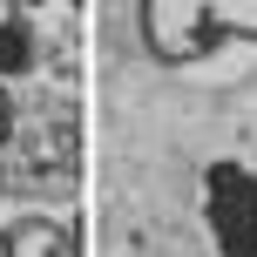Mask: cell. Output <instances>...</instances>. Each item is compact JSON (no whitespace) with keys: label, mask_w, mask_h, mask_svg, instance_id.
Wrapping results in <instances>:
<instances>
[{"label":"cell","mask_w":257,"mask_h":257,"mask_svg":"<svg viewBox=\"0 0 257 257\" xmlns=\"http://www.w3.org/2000/svg\"><path fill=\"white\" fill-rule=\"evenodd\" d=\"M136 14L142 48L169 68L203 61L230 41H257V0H136Z\"/></svg>","instance_id":"1"},{"label":"cell","mask_w":257,"mask_h":257,"mask_svg":"<svg viewBox=\"0 0 257 257\" xmlns=\"http://www.w3.org/2000/svg\"><path fill=\"white\" fill-rule=\"evenodd\" d=\"M210 230H217V250L223 257H257V176L237 163H217L210 169Z\"/></svg>","instance_id":"2"},{"label":"cell","mask_w":257,"mask_h":257,"mask_svg":"<svg viewBox=\"0 0 257 257\" xmlns=\"http://www.w3.org/2000/svg\"><path fill=\"white\" fill-rule=\"evenodd\" d=\"M7 244H14V257H75V237L54 217H21L7 230Z\"/></svg>","instance_id":"3"},{"label":"cell","mask_w":257,"mask_h":257,"mask_svg":"<svg viewBox=\"0 0 257 257\" xmlns=\"http://www.w3.org/2000/svg\"><path fill=\"white\" fill-rule=\"evenodd\" d=\"M7 136H14V95L0 88V149H7Z\"/></svg>","instance_id":"4"},{"label":"cell","mask_w":257,"mask_h":257,"mask_svg":"<svg viewBox=\"0 0 257 257\" xmlns=\"http://www.w3.org/2000/svg\"><path fill=\"white\" fill-rule=\"evenodd\" d=\"M0 257H14V244H7V230H0Z\"/></svg>","instance_id":"5"}]
</instances>
